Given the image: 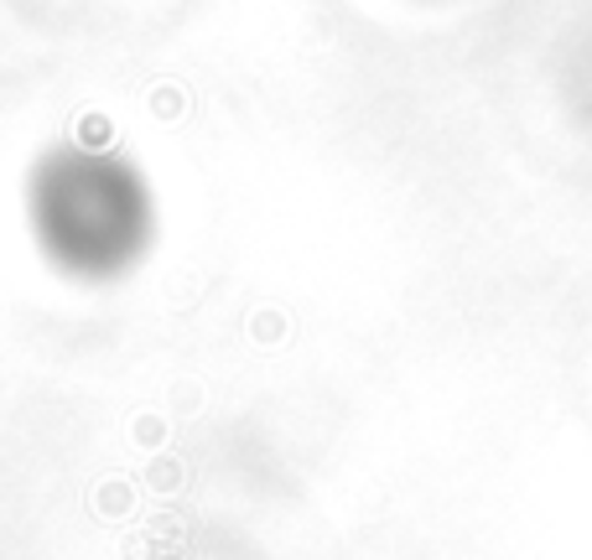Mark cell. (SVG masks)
Instances as JSON below:
<instances>
[]
</instances>
